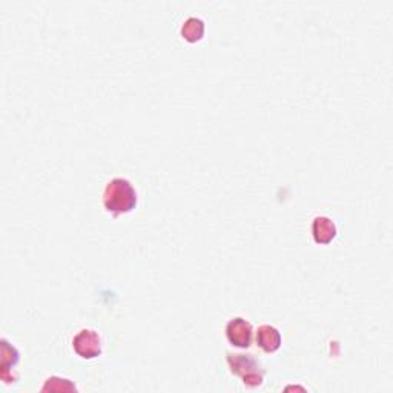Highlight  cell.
<instances>
[{"mask_svg": "<svg viewBox=\"0 0 393 393\" xmlns=\"http://www.w3.org/2000/svg\"><path fill=\"white\" fill-rule=\"evenodd\" d=\"M257 346L265 352V354H275L283 344V337H281L280 330L272 325H261L257 329L255 334Z\"/></svg>", "mask_w": 393, "mask_h": 393, "instance_id": "obj_6", "label": "cell"}, {"mask_svg": "<svg viewBox=\"0 0 393 393\" xmlns=\"http://www.w3.org/2000/svg\"><path fill=\"white\" fill-rule=\"evenodd\" d=\"M226 361L230 374L240 377L246 387L255 389L265 382V370L261 367L260 362L254 358V355L230 354V352H228Z\"/></svg>", "mask_w": 393, "mask_h": 393, "instance_id": "obj_2", "label": "cell"}, {"mask_svg": "<svg viewBox=\"0 0 393 393\" xmlns=\"http://www.w3.org/2000/svg\"><path fill=\"white\" fill-rule=\"evenodd\" d=\"M138 195L128 178L116 177L109 180L103 190V206L113 217L131 214L137 208Z\"/></svg>", "mask_w": 393, "mask_h": 393, "instance_id": "obj_1", "label": "cell"}, {"mask_svg": "<svg viewBox=\"0 0 393 393\" xmlns=\"http://www.w3.org/2000/svg\"><path fill=\"white\" fill-rule=\"evenodd\" d=\"M312 237L317 245H329L335 240L338 229L335 221L326 215H317L312 220Z\"/></svg>", "mask_w": 393, "mask_h": 393, "instance_id": "obj_5", "label": "cell"}, {"mask_svg": "<svg viewBox=\"0 0 393 393\" xmlns=\"http://www.w3.org/2000/svg\"><path fill=\"white\" fill-rule=\"evenodd\" d=\"M205 22L200 17H189L186 19L183 25L180 28V36L183 37L189 44H197L205 36Z\"/></svg>", "mask_w": 393, "mask_h": 393, "instance_id": "obj_8", "label": "cell"}, {"mask_svg": "<svg viewBox=\"0 0 393 393\" xmlns=\"http://www.w3.org/2000/svg\"><path fill=\"white\" fill-rule=\"evenodd\" d=\"M42 392H77V386L76 382L68 379V378H62V377H49L45 379L42 389Z\"/></svg>", "mask_w": 393, "mask_h": 393, "instance_id": "obj_9", "label": "cell"}, {"mask_svg": "<svg viewBox=\"0 0 393 393\" xmlns=\"http://www.w3.org/2000/svg\"><path fill=\"white\" fill-rule=\"evenodd\" d=\"M20 361V354L16 346H13L6 338H2V374H0V378H2L4 384H11V382H16L19 377L13 372V367L17 366V362Z\"/></svg>", "mask_w": 393, "mask_h": 393, "instance_id": "obj_7", "label": "cell"}, {"mask_svg": "<svg viewBox=\"0 0 393 393\" xmlns=\"http://www.w3.org/2000/svg\"><path fill=\"white\" fill-rule=\"evenodd\" d=\"M73 349L83 359H94L103 354V340L94 329H80L73 338Z\"/></svg>", "mask_w": 393, "mask_h": 393, "instance_id": "obj_3", "label": "cell"}, {"mask_svg": "<svg viewBox=\"0 0 393 393\" xmlns=\"http://www.w3.org/2000/svg\"><path fill=\"white\" fill-rule=\"evenodd\" d=\"M226 338L234 347L249 349L252 346V338H254V326L246 318L235 317L228 321Z\"/></svg>", "mask_w": 393, "mask_h": 393, "instance_id": "obj_4", "label": "cell"}]
</instances>
